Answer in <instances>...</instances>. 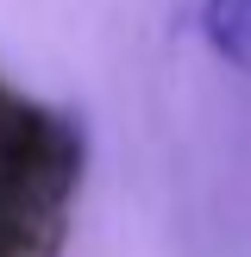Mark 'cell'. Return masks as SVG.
I'll use <instances>...</instances> for the list:
<instances>
[{
	"mask_svg": "<svg viewBox=\"0 0 251 257\" xmlns=\"http://www.w3.org/2000/svg\"><path fill=\"white\" fill-rule=\"evenodd\" d=\"M88 176L75 113L38 100L0 69V257H63Z\"/></svg>",
	"mask_w": 251,
	"mask_h": 257,
	"instance_id": "cell-1",
	"label": "cell"
},
{
	"mask_svg": "<svg viewBox=\"0 0 251 257\" xmlns=\"http://www.w3.org/2000/svg\"><path fill=\"white\" fill-rule=\"evenodd\" d=\"M201 32L220 63L251 75V0H201Z\"/></svg>",
	"mask_w": 251,
	"mask_h": 257,
	"instance_id": "cell-2",
	"label": "cell"
}]
</instances>
